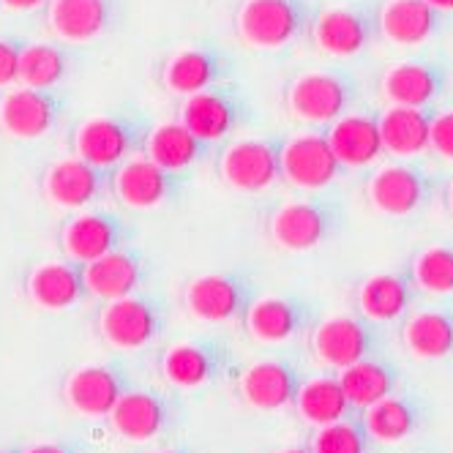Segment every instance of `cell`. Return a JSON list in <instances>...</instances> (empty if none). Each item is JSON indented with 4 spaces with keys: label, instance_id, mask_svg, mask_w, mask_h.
I'll use <instances>...</instances> for the list:
<instances>
[{
    "label": "cell",
    "instance_id": "cell-27",
    "mask_svg": "<svg viewBox=\"0 0 453 453\" xmlns=\"http://www.w3.org/2000/svg\"><path fill=\"white\" fill-rule=\"evenodd\" d=\"M246 331L257 342H268L279 344L293 339L306 322V306L296 298H284V296H265V298H254L243 314Z\"/></svg>",
    "mask_w": 453,
    "mask_h": 453
},
{
    "label": "cell",
    "instance_id": "cell-46",
    "mask_svg": "<svg viewBox=\"0 0 453 453\" xmlns=\"http://www.w3.org/2000/svg\"><path fill=\"white\" fill-rule=\"evenodd\" d=\"M153 453H183V450H170V448H167V450H153Z\"/></svg>",
    "mask_w": 453,
    "mask_h": 453
},
{
    "label": "cell",
    "instance_id": "cell-32",
    "mask_svg": "<svg viewBox=\"0 0 453 453\" xmlns=\"http://www.w3.org/2000/svg\"><path fill=\"white\" fill-rule=\"evenodd\" d=\"M410 303L407 281L396 273H377L358 289V309L374 322H391L404 314Z\"/></svg>",
    "mask_w": 453,
    "mask_h": 453
},
{
    "label": "cell",
    "instance_id": "cell-20",
    "mask_svg": "<svg viewBox=\"0 0 453 453\" xmlns=\"http://www.w3.org/2000/svg\"><path fill=\"white\" fill-rule=\"evenodd\" d=\"M25 293L39 309L47 311H63L77 306L88 296L82 279V263L66 257V260L36 265L25 279Z\"/></svg>",
    "mask_w": 453,
    "mask_h": 453
},
{
    "label": "cell",
    "instance_id": "cell-35",
    "mask_svg": "<svg viewBox=\"0 0 453 453\" xmlns=\"http://www.w3.org/2000/svg\"><path fill=\"white\" fill-rule=\"evenodd\" d=\"M437 85V74L424 63H399V66L388 69L382 80V90L391 104L402 107H424L434 99Z\"/></svg>",
    "mask_w": 453,
    "mask_h": 453
},
{
    "label": "cell",
    "instance_id": "cell-30",
    "mask_svg": "<svg viewBox=\"0 0 453 453\" xmlns=\"http://www.w3.org/2000/svg\"><path fill=\"white\" fill-rule=\"evenodd\" d=\"M437 12L426 0H388L380 12V30L396 44H420L434 34Z\"/></svg>",
    "mask_w": 453,
    "mask_h": 453
},
{
    "label": "cell",
    "instance_id": "cell-18",
    "mask_svg": "<svg viewBox=\"0 0 453 453\" xmlns=\"http://www.w3.org/2000/svg\"><path fill=\"white\" fill-rule=\"evenodd\" d=\"M219 150H221L219 145L197 137L180 120H167V123L150 126L142 156L153 158L161 167L191 173L197 165H208V161H213Z\"/></svg>",
    "mask_w": 453,
    "mask_h": 453
},
{
    "label": "cell",
    "instance_id": "cell-5",
    "mask_svg": "<svg viewBox=\"0 0 453 453\" xmlns=\"http://www.w3.org/2000/svg\"><path fill=\"white\" fill-rule=\"evenodd\" d=\"M137 241V226L112 211L82 208L60 226V249L69 260L90 263L115 249L132 246Z\"/></svg>",
    "mask_w": 453,
    "mask_h": 453
},
{
    "label": "cell",
    "instance_id": "cell-29",
    "mask_svg": "<svg viewBox=\"0 0 453 453\" xmlns=\"http://www.w3.org/2000/svg\"><path fill=\"white\" fill-rule=\"evenodd\" d=\"M377 128L382 150L394 156H418L429 148V118L420 107L391 104L377 118Z\"/></svg>",
    "mask_w": 453,
    "mask_h": 453
},
{
    "label": "cell",
    "instance_id": "cell-28",
    "mask_svg": "<svg viewBox=\"0 0 453 453\" xmlns=\"http://www.w3.org/2000/svg\"><path fill=\"white\" fill-rule=\"evenodd\" d=\"M369 200L380 213L407 216L424 200V180L412 167L404 165L382 167L369 183Z\"/></svg>",
    "mask_w": 453,
    "mask_h": 453
},
{
    "label": "cell",
    "instance_id": "cell-39",
    "mask_svg": "<svg viewBox=\"0 0 453 453\" xmlns=\"http://www.w3.org/2000/svg\"><path fill=\"white\" fill-rule=\"evenodd\" d=\"M25 39L0 36V88H12L19 82V58L25 50Z\"/></svg>",
    "mask_w": 453,
    "mask_h": 453
},
{
    "label": "cell",
    "instance_id": "cell-6",
    "mask_svg": "<svg viewBox=\"0 0 453 453\" xmlns=\"http://www.w3.org/2000/svg\"><path fill=\"white\" fill-rule=\"evenodd\" d=\"M167 322V309L158 298L134 293L107 301L99 314V331L115 349H142L153 344Z\"/></svg>",
    "mask_w": 453,
    "mask_h": 453
},
{
    "label": "cell",
    "instance_id": "cell-25",
    "mask_svg": "<svg viewBox=\"0 0 453 453\" xmlns=\"http://www.w3.org/2000/svg\"><path fill=\"white\" fill-rule=\"evenodd\" d=\"M326 137L342 167H366L382 153L377 118L364 112H344L328 123Z\"/></svg>",
    "mask_w": 453,
    "mask_h": 453
},
{
    "label": "cell",
    "instance_id": "cell-24",
    "mask_svg": "<svg viewBox=\"0 0 453 453\" xmlns=\"http://www.w3.org/2000/svg\"><path fill=\"white\" fill-rule=\"evenodd\" d=\"M314 44L336 58H352L366 50L372 19L361 9H328L311 22Z\"/></svg>",
    "mask_w": 453,
    "mask_h": 453
},
{
    "label": "cell",
    "instance_id": "cell-40",
    "mask_svg": "<svg viewBox=\"0 0 453 453\" xmlns=\"http://www.w3.org/2000/svg\"><path fill=\"white\" fill-rule=\"evenodd\" d=\"M429 145L453 161V110L437 115L434 120H429Z\"/></svg>",
    "mask_w": 453,
    "mask_h": 453
},
{
    "label": "cell",
    "instance_id": "cell-47",
    "mask_svg": "<svg viewBox=\"0 0 453 453\" xmlns=\"http://www.w3.org/2000/svg\"><path fill=\"white\" fill-rule=\"evenodd\" d=\"M0 453H6V450H0Z\"/></svg>",
    "mask_w": 453,
    "mask_h": 453
},
{
    "label": "cell",
    "instance_id": "cell-43",
    "mask_svg": "<svg viewBox=\"0 0 453 453\" xmlns=\"http://www.w3.org/2000/svg\"><path fill=\"white\" fill-rule=\"evenodd\" d=\"M434 12H453V0H426Z\"/></svg>",
    "mask_w": 453,
    "mask_h": 453
},
{
    "label": "cell",
    "instance_id": "cell-26",
    "mask_svg": "<svg viewBox=\"0 0 453 453\" xmlns=\"http://www.w3.org/2000/svg\"><path fill=\"white\" fill-rule=\"evenodd\" d=\"M112 429L128 442H148L167 424V404L150 391H123L110 410Z\"/></svg>",
    "mask_w": 453,
    "mask_h": 453
},
{
    "label": "cell",
    "instance_id": "cell-33",
    "mask_svg": "<svg viewBox=\"0 0 453 453\" xmlns=\"http://www.w3.org/2000/svg\"><path fill=\"white\" fill-rule=\"evenodd\" d=\"M404 344L415 358H445L453 352V317L442 311H420L404 328Z\"/></svg>",
    "mask_w": 453,
    "mask_h": 453
},
{
    "label": "cell",
    "instance_id": "cell-38",
    "mask_svg": "<svg viewBox=\"0 0 453 453\" xmlns=\"http://www.w3.org/2000/svg\"><path fill=\"white\" fill-rule=\"evenodd\" d=\"M311 453H366V437L355 424L334 420L317 429L311 437Z\"/></svg>",
    "mask_w": 453,
    "mask_h": 453
},
{
    "label": "cell",
    "instance_id": "cell-15",
    "mask_svg": "<svg viewBox=\"0 0 453 453\" xmlns=\"http://www.w3.org/2000/svg\"><path fill=\"white\" fill-rule=\"evenodd\" d=\"M150 276V260L142 249L123 246L104 257H96L90 263H82V279L88 296L102 301H115L123 296L142 293Z\"/></svg>",
    "mask_w": 453,
    "mask_h": 453
},
{
    "label": "cell",
    "instance_id": "cell-42",
    "mask_svg": "<svg viewBox=\"0 0 453 453\" xmlns=\"http://www.w3.org/2000/svg\"><path fill=\"white\" fill-rule=\"evenodd\" d=\"M25 453H74V450L69 445H60V442H44V445L27 448Z\"/></svg>",
    "mask_w": 453,
    "mask_h": 453
},
{
    "label": "cell",
    "instance_id": "cell-45",
    "mask_svg": "<svg viewBox=\"0 0 453 453\" xmlns=\"http://www.w3.org/2000/svg\"><path fill=\"white\" fill-rule=\"evenodd\" d=\"M448 203H450V211H453V186H450V194H448Z\"/></svg>",
    "mask_w": 453,
    "mask_h": 453
},
{
    "label": "cell",
    "instance_id": "cell-44",
    "mask_svg": "<svg viewBox=\"0 0 453 453\" xmlns=\"http://www.w3.org/2000/svg\"><path fill=\"white\" fill-rule=\"evenodd\" d=\"M279 453H311V448H284Z\"/></svg>",
    "mask_w": 453,
    "mask_h": 453
},
{
    "label": "cell",
    "instance_id": "cell-41",
    "mask_svg": "<svg viewBox=\"0 0 453 453\" xmlns=\"http://www.w3.org/2000/svg\"><path fill=\"white\" fill-rule=\"evenodd\" d=\"M52 0H0V6L12 9V12H39L47 9Z\"/></svg>",
    "mask_w": 453,
    "mask_h": 453
},
{
    "label": "cell",
    "instance_id": "cell-19",
    "mask_svg": "<svg viewBox=\"0 0 453 453\" xmlns=\"http://www.w3.org/2000/svg\"><path fill=\"white\" fill-rule=\"evenodd\" d=\"M226 361V347L213 339L173 344L161 355V374L175 388H200L211 382Z\"/></svg>",
    "mask_w": 453,
    "mask_h": 453
},
{
    "label": "cell",
    "instance_id": "cell-4",
    "mask_svg": "<svg viewBox=\"0 0 453 453\" xmlns=\"http://www.w3.org/2000/svg\"><path fill=\"white\" fill-rule=\"evenodd\" d=\"M306 25V0H243L235 14L241 42L257 50H279L293 44Z\"/></svg>",
    "mask_w": 453,
    "mask_h": 453
},
{
    "label": "cell",
    "instance_id": "cell-23",
    "mask_svg": "<svg viewBox=\"0 0 453 453\" xmlns=\"http://www.w3.org/2000/svg\"><path fill=\"white\" fill-rule=\"evenodd\" d=\"M298 385H301V377L293 364L276 361V358L257 361L241 377V396L254 410L273 412V410L293 404Z\"/></svg>",
    "mask_w": 453,
    "mask_h": 453
},
{
    "label": "cell",
    "instance_id": "cell-13",
    "mask_svg": "<svg viewBox=\"0 0 453 453\" xmlns=\"http://www.w3.org/2000/svg\"><path fill=\"white\" fill-rule=\"evenodd\" d=\"M126 0H52L47 25L60 42L85 44L104 39L120 27Z\"/></svg>",
    "mask_w": 453,
    "mask_h": 453
},
{
    "label": "cell",
    "instance_id": "cell-3",
    "mask_svg": "<svg viewBox=\"0 0 453 453\" xmlns=\"http://www.w3.org/2000/svg\"><path fill=\"white\" fill-rule=\"evenodd\" d=\"M191 186V173L186 170H170L156 165L148 156H134L115 167L112 175V197L134 211H153L175 205L186 197Z\"/></svg>",
    "mask_w": 453,
    "mask_h": 453
},
{
    "label": "cell",
    "instance_id": "cell-11",
    "mask_svg": "<svg viewBox=\"0 0 453 453\" xmlns=\"http://www.w3.org/2000/svg\"><path fill=\"white\" fill-rule=\"evenodd\" d=\"M339 221V208L328 200H296L271 213L268 233L287 251H311L336 233Z\"/></svg>",
    "mask_w": 453,
    "mask_h": 453
},
{
    "label": "cell",
    "instance_id": "cell-10",
    "mask_svg": "<svg viewBox=\"0 0 453 453\" xmlns=\"http://www.w3.org/2000/svg\"><path fill=\"white\" fill-rule=\"evenodd\" d=\"M112 175L115 170L99 167L88 158L72 156L50 165L42 175V188L47 200L60 208H93L112 197Z\"/></svg>",
    "mask_w": 453,
    "mask_h": 453
},
{
    "label": "cell",
    "instance_id": "cell-36",
    "mask_svg": "<svg viewBox=\"0 0 453 453\" xmlns=\"http://www.w3.org/2000/svg\"><path fill=\"white\" fill-rule=\"evenodd\" d=\"M364 429L380 442H399L415 429V412L404 399L385 396L364 407Z\"/></svg>",
    "mask_w": 453,
    "mask_h": 453
},
{
    "label": "cell",
    "instance_id": "cell-8",
    "mask_svg": "<svg viewBox=\"0 0 453 453\" xmlns=\"http://www.w3.org/2000/svg\"><path fill=\"white\" fill-rule=\"evenodd\" d=\"M254 281L243 271H216L191 279L183 289V303L203 322H233L246 314L254 301Z\"/></svg>",
    "mask_w": 453,
    "mask_h": 453
},
{
    "label": "cell",
    "instance_id": "cell-22",
    "mask_svg": "<svg viewBox=\"0 0 453 453\" xmlns=\"http://www.w3.org/2000/svg\"><path fill=\"white\" fill-rule=\"evenodd\" d=\"M82 66V55L69 42H34L25 44L19 58V85L60 88Z\"/></svg>",
    "mask_w": 453,
    "mask_h": 453
},
{
    "label": "cell",
    "instance_id": "cell-21",
    "mask_svg": "<svg viewBox=\"0 0 453 453\" xmlns=\"http://www.w3.org/2000/svg\"><path fill=\"white\" fill-rule=\"evenodd\" d=\"M311 349L326 366L344 369L364 361L369 355L372 331L355 317H331L314 328Z\"/></svg>",
    "mask_w": 453,
    "mask_h": 453
},
{
    "label": "cell",
    "instance_id": "cell-31",
    "mask_svg": "<svg viewBox=\"0 0 453 453\" xmlns=\"http://www.w3.org/2000/svg\"><path fill=\"white\" fill-rule=\"evenodd\" d=\"M293 404L306 424H314V426H326V424H334V420H342L349 410V402L342 391L339 377H314V380L301 382Z\"/></svg>",
    "mask_w": 453,
    "mask_h": 453
},
{
    "label": "cell",
    "instance_id": "cell-12",
    "mask_svg": "<svg viewBox=\"0 0 453 453\" xmlns=\"http://www.w3.org/2000/svg\"><path fill=\"white\" fill-rule=\"evenodd\" d=\"M235 72H238V63L230 50L203 42V44H191L175 52L165 66H161V85L175 96H191L211 85L233 80Z\"/></svg>",
    "mask_w": 453,
    "mask_h": 453
},
{
    "label": "cell",
    "instance_id": "cell-16",
    "mask_svg": "<svg viewBox=\"0 0 453 453\" xmlns=\"http://www.w3.org/2000/svg\"><path fill=\"white\" fill-rule=\"evenodd\" d=\"M281 178L298 188H326L344 170L326 132H303L281 142Z\"/></svg>",
    "mask_w": 453,
    "mask_h": 453
},
{
    "label": "cell",
    "instance_id": "cell-17",
    "mask_svg": "<svg viewBox=\"0 0 453 453\" xmlns=\"http://www.w3.org/2000/svg\"><path fill=\"white\" fill-rule=\"evenodd\" d=\"M126 391L123 372L112 364H88L74 369L63 385V396L77 415L107 418Z\"/></svg>",
    "mask_w": 453,
    "mask_h": 453
},
{
    "label": "cell",
    "instance_id": "cell-34",
    "mask_svg": "<svg viewBox=\"0 0 453 453\" xmlns=\"http://www.w3.org/2000/svg\"><path fill=\"white\" fill-rule=\"evenodd\" d=\"M339 382H342V391L349 402V407H369L385 396H391L394 391V374L385 364L380 361H358L352 366L339 369Z\"/></svg>",
    "mask_w": 453,
    "mask_h": 453
},
{
    "label": "cell",
    "instance_id": "cell-14",
    "mask_svg": "<svg viewBox=\"0 0 453 453\" xmlns=\"http://www.w3.org/2000/svg\"><path fill=\"white\" fill-rule=\"evenodd\" d=\"M355 85L339 72H309L287 88V107L296 118L309 123H334L349 112Z\"/></svg>",
    "mask_w": 453,
    "mask_h": 453
},
{
    "label": "cell",
    "instance_id": "cell-9",
    "mask_svg": "<svg viewBox=\"0 0 453 453\" xmlns=\"http://www.w3.org/2000/svg\"><path fill=\"white\" fill-rule=\"evenodd\" d=\"M63 112L66 96L60 88H30L19 85L0 96V132L14 140H39L55 132Z\"/></svg>",
    "mask_w": 453,
    "mask_h": 453
},
{
    "label": "cell",
    "instance_id": "cell-2",
    "mask_svg": "<svg viewBox=\"0 0 453 453\" xmlns=\"http://www.w3.org/2000/svg\"><path fill=\"white\" fill-rule=\"evenodd\" d=\"M178 120L188 126L197 137L221 148L233 134H238L241 128H246L254 120V107L243 88L226 80L191 96H183Z\"/></svg>",
    "mask_w": 453,
    "mask_h": 453
},
{
    "label": "cell",
    "instance_id": "cell-1",
    "mask_svg": "<svg viewBox=\"0 0 453 453\" xmlns=\"http://www.w3.org/2000/svg\"><path fill=\"white\" fill-rule=\"evenodd\" d=\"M150 118L140 110L107 112L80 123L72 134L74 156L88 158L99 167H120L123 161L134 158L145 150L150 132Z\"/></svg>",
    "mask_w": 453,
    "mask_h": 453
},
{
    "label": "cell",
    "instance_id": "cell-37",
    "mask_svg": "<svg viewBox=\"0 0 453 453\" xmlns=\"http://www.w3.org/2000/svg\"><path fill=\"white\" fill-rule=\"evenodd\" d=\"M412 276L420 289L434 296L453 293V249L450 246H432L424 249L412 263Z\"/></svg>",
    "mask_w": 453,
    "mask_h": 453
},
{
    "label": "cell",
    "instance_id": "cell-7",
    "mask_svg": "<svg viewBox=\"0 0 453 453\" xmlns=\"http://www.w3.org/2000/svg\"><path fill=\"white\" fill-rule=\"evenodd\" d=\"M281 142L284 137H246L221 145L216 153V170L221 180L246 194L271 188L281 178Z\"/></svg>",
    "mask_w": 453,
    "mask_h": 453
}]
</instances>
